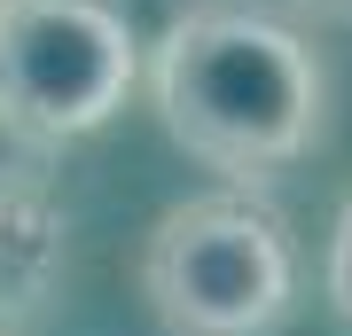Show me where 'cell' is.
Instances as JSON below:
<instances>
[{"mask_svg":"<svg viewBox=\"0 0 352 336\" xmlns=\"http://www.w3.org/2000/svg\"><path fill=\"white\" fill-rule=\"evenodd\" d=\"M329 8H352V0H329Z\"/></svg>","mask_w":352,"mask_h":336,"instance_id":"8992f818","label":"cell"},{"mask_svg":"<svg viewBox=\"0 0 352 336\" xmlns=\"http://www.w3.org/2000/svg\"><path fill=\"white\" fill-rule=\"evenodd\" d=\"M321 282H329V305H337L344 328H352V203L337 212V227H329V266H321Z\"/></svg>","mask_w":352,"mask_h":336,"instance_id":"5b68a950","label":"cell"},{"mask_svg":"<svg viewBox=\"0 0 352 336\" xmlns=\"http://www.w3.org/2000/svg\"><path fill=\"white\" fill-rule=\"evenodd\" d=\"M141 78L164 141L227 172L243 196L282 164H298L329 117V71L314 39L266 8H227V0L173 16Z\"/></svg>","mask_w":352,"mask_h":336,"instance_id":"6da1fadb","label":"cell"},{"mask_svg":"<svg viewBox=\"0 0 352 336\" xmlns=\"http://www.w3.org/2000/svg\"><path fill=\"white\" fill-rule=\"evenodd\" d=\"M141 87V39L118 0H0V133L71 149Z\"/></svg>","mask_w":352,"mask_h":336,"instance_id":"3957f363","label":"cell"},{"mask_svg":"<svg viewBox=\"0 0 352 336\" xmlns=\"http://www.w3.org/2000/svg\"><path fill=\"white\" fill-rule=\"evenodd\" d=\"M71 274V212L32 164H0V321H32Z\"/></svg>","mask_w":352,"mask_h":336,"instance_id":"277c9868","label":"cell"},{"mask_svg":"<svg viewBox=\"0 0 352 336\" xmlns=\"http://www.w3.org/2000/svg\"><path fill=\"white\" fill-rule=\"evenodd\" d=\"M298 298L289 227L243 188L173 203L141 243V305L164 336H266Z\"/></svg>","mask_w":352,"mask_h":336,"instance_id":"7a4b0ae2","label":"cell"}]
</instances>
